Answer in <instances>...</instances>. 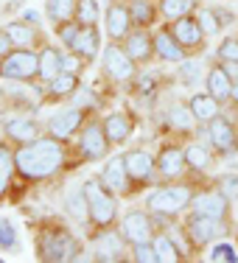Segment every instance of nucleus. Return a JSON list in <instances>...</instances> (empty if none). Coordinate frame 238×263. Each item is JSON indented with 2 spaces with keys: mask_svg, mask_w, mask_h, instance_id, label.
I'll return each instance as SVG.
<instances>
[{
  "mask_svg": "<svg viewBox=\"0 0 238 263\" xmlns=\"http://www.w3.org/2000/svg\"><path fill=\"white\" fill-rule=\"evenodd\" d=\"M73 20H76L79 26H98V20H101V9H98V0H79Z\"/></svg>",
  "mask_w": 238,
  "mask_h": 263,
  "instance_id": "7c9ffc66",
  "label": "nucleus"
},
{
  "mask_svg": "<svg viewBox=\"0 0 238 263\" xmlns=\"http://www.w3.org/2000/svg\"><path fill=\"white\" fill-rule=\"evenodd\" d=\"M101 123H104V132H106L112 146H115V143H123L132 135V121H129V115H123V112H112V115H106Z\"/></svg>",
  "mask_w": 238,
  "mask_h": 263,
  "instance_id": "b1692460",
  "label": "nucleus"
},
{
  "mask_svg": "<svg viewBox=\"0 0 238 263\" xmlns=\"http://www.w3.org/2000/svg\"><path fill=\"white\" fill-rule=\"evenodd\" d=\"M196 20H199V26H202V31H205L208 36L218 34V31H222V26H224L222 17H218L213 9H199V11H196Z\"/></svg>",
  "mask_w": 238,
  "mask_h": 263,
  "instance_id": "e433bc0d",
  "label": "nucleus"
},
{
  "mask_svg": "<svg viewBox=\"0 0 238 263\" xmlns=\"http://www.w3.org/2000/svg\"><path fill=\"white\" fill-rule=\"evenodd\" d=\"M179 76H182V84H193V81L199 79V70H202V67H199V62H179Z\"/></svg>",
  "mask_w": 238,
  "mask_h": 263,
  "instance_id": "37998d69",
  "label": "nucleus"
},
{
  "mask_svg": "<svg viewBox=\"0 0 238 263\" xmlns=\"http://www.w3.org/2000/svg\"><path fill=\"white\" fill-rule=\"evenodd\" d=\"M154 56H160L162 62H171V65H179L185 59V48L174 40V34L168 28H162L154 34Z\"/></svg>",
  "mask_w": 238,
  "mask_h": 263,
  "instance_id": "aec40b11",
  "label": "nucleus"
},
{
  "mask_svg": "<svg viewBox=\"0 0 238 263\" xmlns=\"http://www.w3.org/2000/svg\"><path fill=\"white\" fill-rule=\"evenodd\" d=\"M65 210L70 213V218H76V221H84V218H90V204H87V196H84V187H73L70 193L65 196Z\"/></svg>",
  "mask_w": 238,
  "mask_h": 263,
  "instance_id": "a878e982",
  "label": "nucleus"
},
{
  "mask_svg": "<svg viewBox=\"0 0 238 263\" xmlns=\"http://www.w3.org/2000/svg\"><path fill=\"white\" fill-rule=\"evenodd\" d=\"M185 162H188V168H193V171H205V168L210 165L208 148H205L202 143H188L185 146Z\"/></svg>",
  "mask_w": 238,
  "mask_h": 263,
  "instance_id": "473e14b6",
  "label": "nucleus"
},
{
  "mask_svg": "<svg viewBox=\"0 0 238 263\" xmlns=\"http://www.w3.org/2000/svg\"><path fill=\"white\" fill-rule=\"evenodd\" d=\"M17 174L26 179H48L65 165V146L56 137H36L34 143H26L14 152Z\"/></svg>",
  "mask_w": 238,
  "mask_h": 263,
  "instance_id": "f257e3e1",
  "label": "nucleus"
},
{
  "mask_svg": "<svg viewBox=\"0 0 238 263\" xmlns=\"http://www.w3.org/2000/svg\"><path fill=\"white\" fill-rule=\"evenodd\" d=\"M79 255V241L65 230L42 233L36 241V258L40 260H73Z\"/></svg>",
  "mask_w": 238,
  "mask_h": 263,
  "instance_id": "39448f33",
  "label": "nucleus"
},
{
  "mask_svg": "<svg viewBox=\"0 0 238 263\" xmlns=\"http://www.w3.org/2000/svg\"><path fill=\"white\" fill-rule=\"evenodd\" d=\"M132 260H137V263H160V255H157V249H154V241H149V243H135Z\"/></svg>",
  "mask_w": 238,
  "mask_h": 263,
  "instance_id": "ea45409f",
  "label": "nucleus"
},
{
  "mask_svg": "<svg viewBox=\"0 0 238 263\" xmlns=\"http://www.w3.org/2000/svg\"><path fill=\"white\" fill-rule=\"evenodd\" d=\"M3 132L11 143H20V146L34 143L36 137H40V126H36V121H31V118H11V121H6Z\"/></svg>",
  "mask_w": 238,
  "mask_h": 263,
  "instance_id": "412c9836",
  "label": "nucleus"
},
{
  "mask_svg": "<svg viewBox=\"0 0 238 263\" xmlns=\"http://www.w3.org/2000/svg\"><path fill=\"white\" fill-rule=\"evenodd\" d=\"M48 90H51V96H53V98H65V96H70V92H76V90H79V76H76V73L62 70L56 79L48 81Z\"/></svg>",
  "mask_w": 238,
  "mask_h": 263,
  "instance_id": "cd10ccee",
  "label": "nucleus"
},
{
  "mask_svg": "<svg viewBox=\"0 0 238 263\" xmlns=\"http://www.w3.org/2000/svg\"><path fill=\"white\" fill-rule=\"evenodd\" d=\"M104 73L115 81H129L137 76V62L129 56L123 48L118 45H106L104 51Z\"/></svg>",
  "mask_w": 238,
  "mask_h": 263,
  "instance_id": "6e6552de",
  "label": "nucleus"
},
{
  "mask_svg": "<svg viewBox=\"0 0 238 263\" xmlns=\"http://www.w3.org/2000/svg\"><path fill=\"white\" fill-rule=\"evenodd\" d=\"M168 31L174 34V40L179 42V45L185 48H199L205 42V31H202V26H199V20L196 17H191V14H185V17H179V20H174L171 26H168Z\"/></svg>",
  "mask_w": 238,
  "mask_h": 263,
  "instance_id": "ddd939ff",
  "label": "nucleus"
},
{
  "mask_svg": "<svg viewBox=\"0 0 238 263\" xmlns=\"http://www.w3.org/2000/svg\"><path fill=\"white\" fill-rule=\"evenodd\" d=\"M9 182H11V174L0 171V196H3V193H6V187H9Z\"/></svg>",
  "mask_w": 238,
  "mask_h": 263,
  "instance_id": "de8ad7c7",
  "label": "nucleus"
},
{
  "mask_svg": "<svg viewBox=\"0 0 238 263\" xmlns=\"http://www.w3.org/2000/svg\"><path fill=\"white\" fill-rule=\"evenodd\" d=\"M191 208H193V213H202V216H210V218L224 221V218H227V210H230V199L224 196L218 187H213V191L193 193Z\"/></svg>",
  "mask_w": 238,
  "mask_h": 263,
  "instance_id": "9d476101",
  "label": "nucleus"
},
{
  "mask_svg": "<svg viewBox=\"0 0 238 263\" xmlns=\"http://www.w3.org/2000/svg\"><path fill=\"white\" fill-rule=\"evenodd\" d=\"M121 235L126 238L129 243H149L154 241V227H152V218H149V213L143 210H132L123 216L121 221Z\"/></svg>",
  "mask_w": 238,
  "mask_h": 263,
  "instance_id": "1a4fd4ad",
  "label": "nucleus"
},
{
  "mask_svg": "<svg viewBox=\"0 0 238 263\" xmlns=\"http://www.w3.org/2000/svg\"><path fill=\"white\" fill-rule=\"evenodd\" d=\"M188 106H191L196 123H210L213 118L218 115V101L210 96V92H193L191 101H188Z\"/></svg>",
  "mask_w": 238,
  "mask_h": 263,
  "instance_id": "5701e85b",
  "label": "nucleus"
},
{
  "mask_svg": "<svg viewBox=\"0 0 238 263\" xmlns=\"http://www.w3.org/2000/svg\"><path fill=\"white\" fill-rule=\"evenodd\" d=\"M224 70H227V76L233 79V84H238V62H222Z\"/></svg>",
  "mask_w": 238,
  "mask_h": 263,
  "instance_id": "49530a36",
  "label": "nucleus"
},
{
  "mask_svg": "<svg viewBox=\"0 0 238 263\" xmlns=\"http://www.w3.org/2000/svg\"><path fill=\"white\" fill-rule=\"evenodd\" d=\"M188 162H185V148L179 146H166L162 152L157 154V171L160 177L166 179H179L185 174Z\"/></svg>",
  "mask_w": 238,
  "mask_h": 263,
  "instance_id": "f3484780",
  "label": "nucleus"
},
{
  "mask_svg": "<svg viewBox=\"0 0 238 263\" xmlns=\"http://www.w3.org/2000/svg\"><path fill=\"white\" fill-rule=\"evenodd\" d=\"M62 73V53L56 48H42L40 51V79L42 81H51Z\"/></svg>",
  "mask_w": 238,
  "mask_h": 263,
  "instance_id": "393cba45",
  "label": "nucleus"
},
{
  "mask_svg": "<svg viewBox=\"0 0 238 263\" xmlns=\"http://www.w3.org/2000/svg\"><path fill=\"white\" fill-rule=\"evenodd\" d=\"M157 9L168 23H174V20H179V17L191 14V0H160Z\"/></svg>",
  "mask_w": 238,
  "mask_h": 263,
  "instance_id": "f704fd0d",
  "label": "nucleus"
},
{
  "mask_svg": "<svg viewBox=\"0 0 238 263\" xmlns=\"http://www.w3.org/2000/svg\"><path fill=\"white\" fill-rule=\"evenodd\" d=\"M17 247H20V238H17L14 224L6 216H0V249H3V252H11V249H17Z\"/></svg>",
  "mask_w": 238,
  "mask_h": 263,
  "instance_id": "c9c22d12",
  "label": "nucleus"
},
{
  "mask_svg": "<svg viewBox=\"0 0 238 263\" xmlns=\"http://www.w3.org/2000/svg\"><path fill=\"white\" fill-rule=\"evenodd\" d=\"M193 199V187L191 185H168L160 187V191L149 193L146 208L154 213V216H177L179 210H185Z\"/></svg>",
  "mask_w": 238,
  "mask_h": 263,
  "instance_id": "7ed1b4c3",
  "label": "nucleus"
},
{
  "mask_svg": "<svg viewBox=\"0 0 238 263\" xmlns=\"http://www.w3.org/2000/svg\"><path fill=\"white\" fill-rule=\"evenodd\" d=\"M6 31H9L14 48H31V45H34V40H36V31L31 28L28 23H23V20L9 23V26H6Z\"/></svg>",
  "mask_w": 238,
  "mask_h": 263,
  "instance_id": "c85d7f7f",
  "label": "nucleus"
},
{
  "mask_svg": "<svg viewBox=\"0 0 238 263\" xmlns=\"http://www.w3.org/2000/svg\"><path fill=\"white\" fill-rule=\"evenodd\" d=\"M81 121H84V112L81 109H65L59 115H53L48 121V135L56 137V140H70L76 132H81Z\"/></svg>",
  "mask_w": 238,
  "mask_h": 263,
  "instance_id": "4468645a",
  "label": "nucleus"
},
{
  "mask_svg": "<svg viewBox=\"0 0 238 263\" xmlns=\"http://www.w3.org/2000/svg\"><path fill=\"white\" fill-rule=\"evenodd\" d=\"M230 101H233V104L238 106V84H233V98H230Z\"/></svg>",
  "mask_w": 238,
  "mask_h": 263,
  "instance_id": "8fccbe9b",
  "label": "nucleus"
},
{
  "mask_svg": "<svg viewBox=\"0 0 238 263\" xmlns=\"http://www.w3.org/2000/svg\"><path fill=\"white\" fill-rule=\"evenodd\" d=\"M34 76H40V53L31 48H14L0 59V79L31 81Z\"/></svg>",
  "mask_w": 238,
  "mask_h": 263,
  "instance_id": "20e7f679",
  "label": "nucleus"
},
{
  "mask_svg": "<svg viewBox=\"0 0 238 263\" xmlns=\"http://www.w3.org/2000/svg\"><path fill=\"white\" fill-rule=\"evenodd\" d=\"M205 84H208V92H210L213 98H216L218 104H222V101H230V98H233V79L227 76L224 65L213 67L208 76H205Z\"/></svg>",
  "mask_w": 238,
  "mask_h": 263,
  "instance_id": "4be33fe9",
  "label": "nucleus"
},
{
  "mask_svg": "<svg viewBox=\"0 0 238 263\" xmlns=\"http://www.w3.org/2000/svg\"><path fill=\"white\" fill-rule=\"evenodd\" d=\"M218 191H222L230 202H238V174H224V177H218Z\"/></svg>",
  "mask_w": 238,
  "mask_h": 263,
  "instance_id": "79ce46f5",
  "label": "nucleus"
},
{
  "mask_svg": "<svg viewBox=\"0 0 238 263\" xmlns=\"http://www.w3.org/2000/svg\"><path fill=\"white\" fill-rule=\"evenodd\" d=\"M84 196L90 204V221L98 227H109L118 216V204H115V193L106 187L101 179H84Z\"/></svg>",
  "mask_w": 238,
  "mask_h": 263,
  "instance_id": "f03ea898",
  "label": "nucleus"
},
{
  "mask_svg": "<svg viewBox=\"0 0 238 263\" xmlns=\"http://www.w3.org/2000/svg\"><path fill=\"white\" fill-rule=\"evenodd\" d=\"M123 162H126V174L132 182H149L152 174L157 171V157H152L143 148H132V152L123 154Z\"/></svg>",
  "mask_w": 238,
  "mask_h": 263,
  "instance_id": "f8f14e48",
  "label": "nucleus"
},
{
  "mask_svg": "<svg viewBox=\"0 0 238 263\" xmlns=\"http://www.w3.org/2000/svg\"><path fill=\"white\" fill-rule=\"evenodd\" d=\"M101 182L109 187L115 196H123V193H129V174H126V162H123V154L121 157H109L101 171Z\"/></svg>",
  "mask_w": 238,
  "mask_h": 263,
  "instance_id": "2eb2a0df",
  "label": "nucleus"
},
{
  "mask_svg": "<svg viewBox=\"0 0 238 263\" xmlns=\"http://www.w3.org/2000/svg\"><path fill=\"white\" fill-rule=\"evenodd\" d=\"M168 123H171L174 129H179V132H188L196 123V118H193V112H191V106H185V104H174L171 109H168Z\"/></svg>",
  "mask_w": 238,
  "mask_h": 263,
  "instance_id": "72a5a7b5",
  "label": "nucleus"
},
{
  "mask_svg": "<svg viewBox=\"0 0 238 263\" xmlns=\"http://www.w3.org/2000/svg\"><path fill=\"white\" fill-rule=\"evenodd\" d=\"M109 137L104 132V123L101 121H93L87 126H81L79 132V154L84 160H104L106 148H109Z\"/></svg>",
  "mask_w": 238,
  "mask_h": 263,
  "instance_id": "423d86ee",
  "label": "nucleus"
},
{
  "mask_svg": "<svg viewBox=\"0 0 238 263\" xmlns=\"http://www.w3.org/2000/svg\"><path fill=\"white\" fill-rule=\"evenodd\" d=\"M216 53L222 62H238V36H224Z\"/></svg>",
  "mask_w": 238,
  "mask_h": 263,
  "instance_id": "a19ab883",
  "label": "nucleus"
},
{
  "mask_svg": "<svg viewBox=\"0 0 238 263\" xmlns=\"http://www.w3.org/2000/svg\"><path fill=\"white\" fill-rule=\"evenodd\" d=\"M208 132H210V143L218 154H233L238 152V135H235V126L227 121V118L216 115L213 121L208 123Z\"/></svg>",
  "mask_w": 238,
  "mask_h": 263,
  "instance_id": "9b49d317",
  "label": "nucleus"
},
{
  "mask_svg": "<svg viewBox=\"0 0 238 263\" xmlns=\"http://www.w3.org/2000/svg\"><path fill=\"white\" fill-rule=\"evenodd\" d=\"M76 3L79 0H45V14L51 17L53 23L73 20V14H76Z\"/></svg>",
  "mask_w": 238,
  "mask_h": 263,
  "instance_id": "c756f323",
  "label": "nucleus"
},
{
  "mask_svg": "<svg viewBox=\"0 0 238 263\" xmlns=\"http://www.w3.org/2000/svg\"><path fill=\"white\" fill-rule=\"evenodd\" d=\"M208 260H224V263H238V249L233 243H216L210 249Z\"/></svg>",
  "mask_w": 238,
  "mask_h": 263,
  "instance_id": "58836bf2",
  "label": "nucleus"
},
{
  "mask_svg": "<svg viewBox=\"0 0 238 263\" xmlns=\"http://www.w3.org/2000/svg\"><path fill=\"white\" fill-rule=\"evenodd\" d=\"M185 233L191 238L193 247H205V243L216 241V238L224 233V224L218 221V218L202 216V213H191L188 221H185Z\"/></svg>",
  "mask_w": 238,
  "mask_h": 263,
  "instance_id": "0eeeda50",
  "label": "nucleus"
},
{
  "mask_svg": "<svg viewBox=\"0 0 238 263\" xmlns=\"http://www.w3.org/2000/svg\"><path fill=\"white\" fill-rule=\"evenodd\" d=\"M154 249L160 255V263H177L182 258L179 247L174 243V235H154Z\"/></svg>",
  "mask_w": 238,
  "mask_h": 263,
  "instance_id": "2f4dec72",
  "label": "nucleus"
},
{
  "mask_svg": "<svg viewBox=\"0 0 238 263\" xmlns=\"http://www.w3.org/2000/svg\"><path fill=\"white\" fill-rule=\"evenodd\" d=\"M70 51L81 56L84 62H90L96 53H101V31H98V26H81Z\"/></svg>",
  "mask_w": 238,
  "mask_h": 263,
  "instance_id": "a211bd4d",
  "label": "nucleus"
},
{
  "mask_svg": "<svg viewBox=\"0 0 238 263\" xmlns=\"http://www.w3.org/2000/svg\"><path fill=\"white\" fill-rule=\"evenodd\" d=\"M14 51V42H11V36H9V31H0V59H3L6 53H11Z\"/></svg>",
  "mask_w": 238,
  "mask_h": 263,
  "instance_id": "a18cd8bd",
  "label": "nucleus"
},
{
  "mask_svg": "<svg viewBox=\"0 0 238 263\" xmlns=\"http://www.w3.org/2000/svg\"><path fill=\"white\" fill-rule=\"evenodd\" d=\"M129 14H132V23L140 28L152 26L154 17H157V9H154L152 0H129Z\"/></svg>",
  "mask_w": 238,
  "mask_h": 263,
  "instance_id": "bb28decb",
  "label": "nucleus"
},
{
  "mask_svg": "<svg viewBox=\"0 0 238 263\" xmlns=\"http://www.w3.org/2000/svg\"><path fill=\"white\" fill-rule=\"evenodd\" d=\"M123 51L132 56L137 65H146L154 56V36L146 34V31H132V34H126V40H123Z\"/></svg>",
  "mask_w": 238,
  "mask_h": 263,
  "instance_id": "6ab92c4d",
  "label": "nucleus"
},
{
  "mask_svg": "<svg viewBox=\"0 0 238 263\" xmlns=\"http://www.w3.org/2000/svg\"><path fill=\"white\" fill-rule=\"evenodd\" d=\"M26 20L28 23H36V20H40V14H36V11H26Z\"/></svg>",
  "mask_w": 238,
  "mask_h": 263,
  "instance_id": "09e8293b",
  "label": "nucleus"
},
{
  "mask_svg": "<svg viewBox=\"0 0 238 263\" xmlns=\"http://www.w3.org/2000/svg\"><path fill=\"white\" fill-rule=\"evenodd\" d=\"M104 28H106V34H109V40H126L129 28H132V14H129V6L112 3L109 9H106Z\"/></svg>",
  "mask_w": 238,
  "mask_h": 263,
  "instance_id": "dca6fc26",
  "label": "nucleus"
},
{
  "mask_svg": "<svg viewBox=\"0 0 238 263\" xmlns=\"http://www.w3.org/2000/svg\"><path fill=\"white\" fill-rule=\"evenodd\" d=\"M81 62H84V59H81V56H76L73 51H70V53H62V70H67V73H76Z\"/></svg>",
  "mask_w": 238,
  "mask_h": 263,
  "instance_id": "c03bdc74",
  "label": "nucleus"
},
{
  "mask_svg": "<svg viewBox=\"0 0 238 263\" xmlns=\"http://www.w3.org/2000/svg\"><path fill=\"white\" fill-rule=\"evenodd\" d=\"M79 23L76 20H62V23H56V36L62 40V45H67L70 48L73 45V40H76V34H79Z\"/></svg>",
  "mask_w": 238,
  "mask_h": 263,
  "instance_id": "4c0bfd02",
  "label": "nucleus"
}]
</instances>
